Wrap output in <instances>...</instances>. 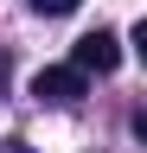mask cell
<instances>
[{"label":"cell","instance_id":"cell-3","mask_svg":"<svg viewBox=\"0 0 147 153\" xmlns=\"http://www.w3.org/2000/svg\"><path fill=\"white\" fill-rule=\"evenodd\" d=\"M83 0H32V13H45V19H64V13H77Z\"/></svg>","mask_w":147,"mask_h":153},{"label":"cell","instance_id":"cell-1","mask_svg":"<svg viewBox=\"0 0 147 153\" xmlns=\"http://www.w3.org/2000/svg\"><path fill=\"white\" fill-rule=\"evenodd\" d=\"M83 89H90V76H83L77 64H45L39 76H32V96H39V102H51V108H77Z\"/></svg>","mask_w":147,"mask_h":153},{"label":"cell","instance_id":"cell-2","mask_svg":"<svg viewBox=\"0 0 147 153\" xmlns=\"http://www.w3.org/2000/svg\"><path fill=\"white\" fill-rule=\"evenodd\" d=\"M70 64H77L83 76H90V70H96V76H109V70L122 64V38L109 32V26H96V32H83L77 45H70Z\"/></svg>","mask_w":147,"mask_h":153}]
</instances>
